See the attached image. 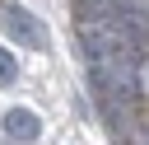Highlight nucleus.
Listing matches in <instances>:
<instances>
[{"label":"nucleus","instance_id":"obj_1","mask_svg":"<svg viewBox=\"0 0 149 145\" xmlns=\"http://www.w3.org/2000/svg\"><path fill=\"white\" fill-rule=\"evenodd\" d=\"M79 42H84L88 56H121V61H135V47H140V37L130 33V23L116 9H102V14L84 19L79 23Z\"/></svg>","mask_w":149,"mask_h":145},{"label":"nucleus","instance_id":"obj_2","mask_svg":"<svg viewBox=\"0 0 149 145\" xmlns=\"http://www.w3.org/2000/svg\"><path fill=\"white\" fill-rule=\"evenodd\" d=\"M88 75L107 98H135V89H140L135 61H121V56H88Z\"/></svg>","mask_w":149,"mask_h":145},{"label":"nucleus","instance_id":"obj_3","mask_svg":"<svg viewBox=\"0 0 149 145\" xmlns=\"http://www.w3.org/2000/svg\"><path fill=\"white\" fill-rule=\"evenodd\" d=\"M5 28L23 42V47H42V28L33 23V14L28 9H19V5H5Z\"/></svg>","mask_w":149,"mask_h":145},{"label":"nucleus","instance_id":"obj_4","mask_svg":"<svg viewBox=\"0 0 149 145\" xmlns=\"http://www.w3.org/2000/svg\"><path fill=\"white\" fill-rule=\"evenodd\" d=\"M5 131H9L14 140H37V136H42V122H37V112H28V108H9V112H5Z\"/></svg>","mask_w":149,"mask_h":145},{"label":"nucleus","instance_id":"obj_5","mask_svg":"<svg viewBox=\"0 0 149 145\" xmlns=\"http://www.w3.org/2000/svg\"><path fill=\"white\" fill-rule=\"evenodd\" d=\"M0 84H14V56L0 47Z\"/></svg>","mask_w":149,"mask_h":145},{"label":"nucleus","instance_id":"obj_6","mask_svg":"<svg viewBox=\"0 0 149 145\" xmlns=\"http://www.w3.org/2000/svg\"><path fill=\"white\" fill-rule=\"evenodd\" d=\"M135 145H149V122H140V126H135Z\"/></svg>","mask_w":149,"mask_h":145}]
</instances>
